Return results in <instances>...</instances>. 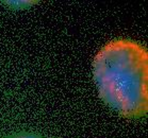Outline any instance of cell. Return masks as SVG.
I'll return each instance as SVG.
<instances>
[{"label":"cell","instance_id":"1","mask_svg":"<svg viewBox=\"0 0 148 138\" xmlns=\"http://www.w3.org/2000/svg\"><path fill=\"white\" fill-rule=\"evenodd\" d=\"M93 79L101 100L123 117L136 118L148 109V52L128 38L113 39L97 52Z\"/></svg>","mask_w":148,"mask_h":138},{"label":"cell","instance_id":"2","mask_svg":"<svg viewBox=\"0 0 148 138\" xmlns=\"http://www.w3.org/2000/svg\"><path fill=\"white\" fill-rule=\"evenodd\" d=\"M11 138H40L37 136H34V135H30V134H20V135H16L14 137Z\"/></svg>","mask_w":148,"mask_h":138}]
</instances>
